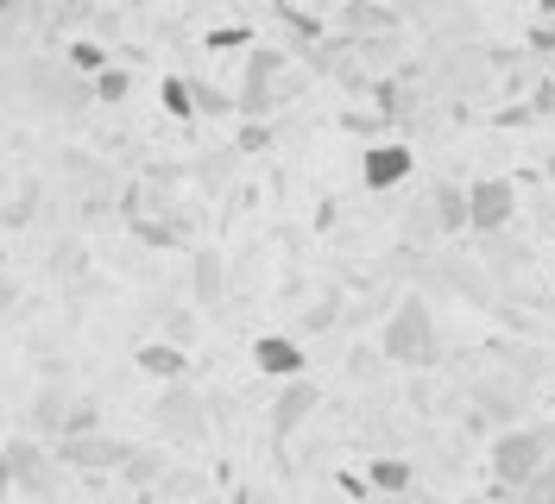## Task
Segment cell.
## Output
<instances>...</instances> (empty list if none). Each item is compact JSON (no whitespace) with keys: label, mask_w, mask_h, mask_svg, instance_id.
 I'll use <instances>...</instances> for the list:
<instances>
[{"label":"cell","mask_w":555,"mask_h":504,"mask_svg":"<svg viewBox=\"0 0 555 504\" xmlns=\"http://www.w3.org/2000/svg\"><path fill=\"white\" fill-rule=\"evenodd\" d=\"M379 353L391 366H436L442 360V340H436V315H429V302H398L391 309V322H385L379 335Z\"/></svg>","instance_id":"obj_1"},{"label":"cell","mask_w":555,"mask_h":504,"mask_svg":"<svg viewBox=\"0 0 555 504\" xmlns=\"http://www.w3.org/2000/svg\"><path fill=\"white\" fill-rule=\"evenodd\" d=\"M550 467V436L543 429H499L492 436V479L524 492L537 473Z\"/></svg>","instance_id":"obj_2"},{"label":"cell","mask_w":555,"mask_h":504,"mask_svg":"<svg viewBox=\"0 0 555 504\" xmlns=\"http://www.w3.org/2000/svg\"><path fill=\"white\" fill-rule=\"evenodd\" d=\"M127 454H133V441L120 436H57L51 441V461H64V467H82V473H120L127 467Z\"/></svg>","instance_id":"obj_3"},{"label":"cell","mask_w":555,"mask_h":504,"mask_svg":"<svg viewBox=\"0 0 555 504\" xmlns=\"http://www.w3.org/2000/svg\"><path fill=\"white\" fill-rule=\"evenodd\" d=\"M512 208H518L512 177H480V183H467V228H474V234L505 228V221H512Z\"/></svg>","instance_id":"obj_4"},{"label":"cell","mask_w":555,"mask_h":504,"mask_svg":"<svg viewBox=\"0 0 555 504\" xmlns=\"http://www.w3.org/2000/svg\"><path fill=\"white\" fill-rule=\"evenodd\" d=\"M411 145H398V139H379V145H366L360 152V190H373V196H385V190H398L404 177H411Z\"/></svg>","instance_id":"obj_5"},{"label":"cell","mask_w":555,"mask_h":504,"mask_svg":"<svg viewBox=\"0 0 555 504\" xmlns=\"http://www.w3.org/2000/svg\"><path fill=\"white\" fill-rule=\"evenodd\" d=\"M284 64H291L284 51H266V44H259V51L246 57V89L234 95V107H241V114H266V107H272V76Z\"/></svg>","instance_id":"obj_6"},{"label":"cell","mask_w":555,"mask_h":504,"mask_svg":"<svg viewBox=\"0 0 555 504\" xmlns=\"http://www.w3.org/2000/svg\"><path fill=\"white\" fill-rule=\"evenodd\" d=\"M253 366L266 372V378H284V385H291V378L310 372V353H304L291 335H259L253 340Z\"/></svg>","instance_id":"obj_7"},{"label":"cell","mask_w":555,"mask_h":504,"mask_svg":"<svg viewBox=\"0 0 555 504\" xmlns=\"http://www.w3.org/2000/svg\"><path fill=\"white\" fill-rule=\"evenodd\" d=\"M7 467H13V486H20V492H38V499L51 492V454H44L38 441L13 436L7 441Z\"/></svg>","instance_id":"obj_8"},{"label":"cell","mask_w":555,"mask_h":504,"mask_svg":"<svg viewBox=\"0 0 555 504\" xmlns=\"http://www.w3.org/2000/svg\"><path fill=\"white\" fill-rule=\"evenodd\" d=\"M310 410H315V385H310V378H291V385L278 391V403H272V436L278 441L297 436V429L310 423Z\"/></svg>","instance_id":"obj_9"},{"label":"cell","mask_w":555,"mask_h":504,"mask_svg":"<svg viewBox=\"0 0 555 504\" xmlns=\"http://www.w3.org/2000/svg\"><path fill=\"white\" fill-rule=\"evenodd\" d=\"M133 366L145 372V378H158V385H177V378L190 372V353H183L177 340H145L133 353Z\"/></svg>","instance_id":"obj_10"},{"label":"cell","mask_w":555,"mask_h":504,"mask_svg":"<svg viewBox=\"0 0 555 504\" xmlns=\"http://www.w3.org/2000/svg\"><path fill=\"white\" fill-rule=\"evenodd\" d=\"M190 290H196V302H203V309H215V302H221V290H228V271H221V253H215V246L190 253Z\"/></svg>","instance_id":"obj_11"},{"label":"cell","mask_w":555,"mask_h":504,"mask_svg":"<svg viewBox=\"0 0 555 504\" xmlns=\"http://www.w3.org/2000/svg\"><path fill=\"white\" fill-rule=\"evenodd\" d=\"M429 202H436L429 215H436V228H442V234H461V228H467V190H461V183H436Z\"/></svg>","instance_id":"obj_12"},{"label":"cell","mask_w":555,"mask_h":504,"mask_svg":"<svg viewBox=\"0 0 555 504\" xmlns=\"http://www.w3.org/2000/svg\"><path fill=\"white\" fill-rule=\"evenodd\" d=\"M158 410H165V429L171 436H203V416H196V398L190 391H165Z\"/></svg>","instance_id":"obj_13"},{"label":"cell","mask_w":555,"mask_h":504,"mask_svg":"<svg viewBox=\"0 0 555 504\" xmlns=\"http://www.w3.org/2000/svg\"><path fill=\"white\" fill-rule=\"evenodd\" d=\"M366 486H373V492H391V499H398V492H411V461L379 454V461L366 467Z\"/></svg>","instance_id":"obj_14"},{"label":"cell","mask_w":555,"mask_h":504,"mask_svg":"<svg viewBox=\"0 0 555 504\" xmlns=\"http://www.w3.org/2000/svg\"><path fill=\"white\" fill-rule=\"evenodd\" d=\"M158 107H165L171 120H190V114H196V101H190V76H158Z\"/></svg>","instance_id":"obj_15"},{"label":"cell","mask_w":555,"mask_h":504,"mask_svg":"<svg viewBox=\"0 0 555 504\" xmlns=\"http://www.w3.org/2000/svg\"><path fill=\"white\" fill-rule=\"evenodd\" d=\"M341 26L347 33H398V13H385V7H341Z\"/></svg>","instance_id":"obj_16"},{"label":"cell","mask_w":555,"mask_h":504,"mask_svg":"<svg viewBox=\"0 0 555 504\" xmlns=\"http://www.w3.org/2000/svg\"><path fill=\"white\" fill-rule=\"evenodd\" d=\"M64 57H69V69H82V76H102V69H107V44H95V38H76Z\"/></svg>","instance_id":"obj_17"},{"label":"cell","mask_w":555,"mask_h":504,"mask_svg":"<svg viewBox=\"0 0 555 504\" xmlns=\"http://www.w3.org/2000/svg\"><path fill=\"white\" fill-rule=\"evenodd\" d=\"M89 89H95V101H107V107H114V101H127V95H133V76H127L120 64H107L102 76L89 82Z\"/></svg>","instance_id":"obj_18"},{"label":"cell","mask_w":555,"mask_h":504,"mask_svg":"<svg viewBox=\"0 0 555 504\" xmlns=\"http://www.w3.org/2000/svg\"><path fill=\"white\" fill-rule=\"evenodd\" d=\"M278 20H284L291 33L304 38V51H310L315 38H322V20H315V13H297V7H278Z\"/></svg>","instance_id":"obj_19"},{"label":"cell","mask_w":555,"mask_h":504,"mask_svg":"<svg viewBox=\"0 0 555 504\" xmlns=\"http://www.w3.org/2000/svg\"><path fill=\"white\" fill-rule=\"evenodd\" d=\"M190 101H196V114H228L234 107V95H221L215 82H190Z\"/></svg>","instance_id":"obj_20"},{"label":"cell","mask_w":555,"mask_h":504,"mask_svg":"<svg viewBox=\"0 0 555 504\" xmlns=\"http://www.w3.org/2000/svg\"><path fill=\"white\" fill-rule=\"evenodd\" d=\"M33 423H38V429H51V436H64V398H57V391H44L38 410H33Z\"/></svg>","instance_id":"obj_21"},{"label":"cell","mask_w":555,"mask_h":504,"mask_svg":"<svg viewBox=\"0 0 555 504\" xmlns=\"http://www.w3.org/2000/svg\"><path fill=\"white\" fill-rule=\"evenodd\" d=\"M120 473H127V479H139V486H145L152 473H165V454L152 461V454H139V448H133V454H127V467H120Z\"/></svg>","instance_id":"obj_22"},{"label":"cell","mask_w":555,"mask_h":504,"mask_svg":"<svg viewBox=\"0 0 555 504\" xmlns=\"http://www.w3.org/2000/svg\"><path fill=\"white\" fill-rule=\"evenodd\" d=\"M246 38H253L246 26H221V33H208V51H215V44H246Z\"/></svg>","instance_id":"obj_23"},{"label":"cell","mask_w":555,"mask_h":504,"mask_svg":"<svg viewBox=\"0 0 555 504\" xmlns=\"http://www.w3.org/2000/svg\"><path fill=\"white\" fill-rule=\"evenodd\" d=\"M13 492H20V486H13V467H7V448H0V504L13 499Z\"/></svg>","instance_id":"obj_24"},{"label":"cell","mask_w":555,"mask_h":504,"mask_svg":"<svg viewBox=\"0 0 555 504\" xmlns=\"http://www.w3.org/2000/svg\"><path fill=\"white\" fill-rule=\"evenodd\" d=\"M7 302H13V284H7V277H0V315H7Z\"/></svg>","instance_id":"obj_25"},{"label":"cell","mask_w":555,"mask_h":504,"mask_svg":"<svg viewBox=\"0 0 555 504\" xmlns=\"http://www.w3.org/2000/svg\"><path fill=\"white\" fill-rule=\"evenodd\" d=\"M133 504H158V499H152V492H139V499H133Z\"/></svg>","instance_id":"obj_26"},{"label":"cell","mask_w":555,"mask_h":504,"mask_svg":"<svg viewBox=\"0 0 555 504\" xmlns=\"http://www.w3.org/2000/svg\"><path fill=\"white\" fill-rule=\"evenodd\" d=\"M543 436H550V448H555V416H550V429H543Z\"/></svg>","instance_id":"obj_27"},{"label":"cell","mask_w":555,"mask_h":504,"mask_svg":"<svg viewBox=\"0 0 555 504\" xmlns=\"http://www.w3.org/2000/svg\"><path fill=\"white\" fill-rule=\"evenodd\" d=\"M0 266H7V246H0Z\"/></svg>","instance_id":"obj_28"}]
</instances>
